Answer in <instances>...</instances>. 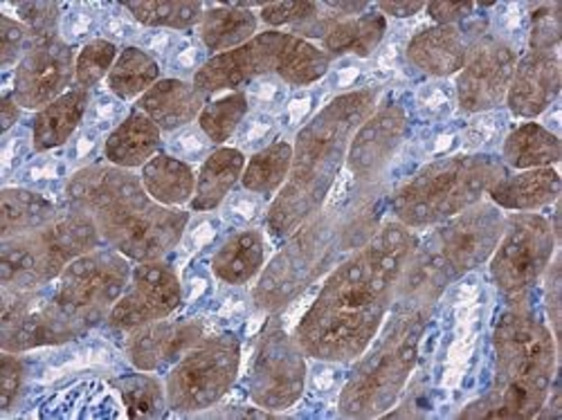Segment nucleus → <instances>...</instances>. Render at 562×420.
Masks as SVG:
<instances>
[{"instance_id": "f3484780", "label": "nucleus", "mask_w": 562, "mask_h": 420, "mask_svg": "<svg viewBox=\"0 0 562 420\" xmlns=\"http://www.w3.org/2000/svg\"><path fill=\"white\" fill-rule=\"evenodd\" d=\"M286 38L289 32L270 30L257 34L252 41H248L237 50L214 55L196 70L194 86L203 90L205 95H214V92L225 90L234 92L250 83L252 79L277 72L279 55L284 50Z\"/></svg>"}, {"instance_id": "b1692460", "label": "nucleus", "mask_w": 562, "mask_h": 420, "mask_svg": "<svg viewBox=\"0 0 562 420\" xmlns=\"http://www.w3.org/2000/svg\"><path fill=\"white\" fill-rule=\"evenodd\" d=\"M160 147L162 130L149 115H145L135 106L126 115V120L109 135L104 145V156L109 164L133 171L143 169L151 158H156Z\"/></svg>"}, {"instance_id": "f704fd0d", "label": "nucleus", "mask_w": 562, "mask_h": 420, "mask_svg": "<svg viewBox=\"0 0 562 420\" xmlns=\"http://www.w3.org/2000/svg\"><path fill=\"white\" fill-rule=\"evenodd\" d=\"M293 167V147L289 143H274L250 158L244 169L241 184L255 194H274L284 186Z\"/></svg>"}, {"instance_id": "7ed1b4c3", "label": "nucleus", "mask_w": 562, "mask_h": 420, "mask_svg": "<svg viewBox=\"0 0 562 420\" xmlns=\"http://www.w3.org/2000/svg\"><path fill=\"white\" fill-rule=\"evenodd\" d=\"M373 109V92H351L322 111L297 137L291 180L274 201L268 225L272 235H289L324 201L336 180L349 135Z\"/></svg>"}, {"instance_id": "cd10ccee", "label": "nucleus", "mask_w": 562, "mask_h": 420, "mask_svg": "<svg viewBox=\"0 0 562 420\" xmlns=\"http://www.w3.org/2000/svg\"><path fill=\"white\" fill-rule=\"evenodd\" d=\"M246 169V156L239 149H216L210 154V158L203 162L199 175H196V192L190 203L192 212H212L216 209L232 186L237 184Z\"/></svg>"}, {"instance_id": "49530a36", "label": "nucleus", "mask_w": 562, "mask_h": 420, "mask_svg": "<svg viewBox=\"0 0 562 420\" xmlns=\"http://www.w3.org/2000/svg\"><path fill=\"white\" fill-rule=\"evenodd\" d=\"M381 14L385 16H394V19H409L414 14H418L420 10H426L424 0H396V3H390V0H383L379 3Z\"/></svg>"}, {"instance_id": "9d476101", "label": "nucleus", "mask_w": 562, "mask_h": 420, "mask_svg": "<svg viewBox=\"0 0 562 420\" xmlns=\"http://www.w3.org/2000/svg\"><path fill=\"white\" fill-rule=\"evenodd\" d=\"M553 248L555 235L544 216L531 212L508 214L502 239L491 254L493 282L506 295L525 293L547 272Z\"/></svg>"}, {"instance_id": "423d86ee", "label": "nucleus", "mask_w": 562, "mask_h": 420, "mask_svg": "<svg viewBox=\"0 0 562 420\" xmlns=\"http://www.w3.org/2000/svg\"><path fill=\"white\" fill-rule=\"evenodd\" d=\"M424 308H403L385 333L360 355L356 371L340 396V413L351 418L379 416L390 409L407 383L424 333Z\"/></svg>"}, {"instance_id": "20e7f679", "label": "nucleus", "mask_w": 562, "mask_h": 420, "mask_svg": "<svg viewBox=\"0 0 562 420\" xmlns=\"http://www.w3.org/2000/svg\"><path fill=\"white\" fill-rule=\"evenodd\" d=\"M506 173L504 162L491 156H454L420 169L394 196L398 223L418 229L441 225L484 201L491 186Z\"/></svg>"}, {"instance_id": "c85d7f7f", "label": "nucleus", "mask_w": 562, "mask_h": 420, "mask_svg": "<svg viewBox=\"0 0 562 420\" xmlns=\"http://www.w3.org/2000/svg\"><path fill=\"white\" fill-rule=\"evenodd\" d=\"M263 237L257 229H244L232 235L214 254L212 270L223 284L241 286L259 274L263 268Z\"/></svg>"}, {"instance_id": "ddd939ff", "label": "nucleus", "mask_w": 562, "mask_h": 420, "mask_svg": "<svg viewBox=\"0 0 562 420\" xmlns=\"http://www.w3.org/2000/svg\"><path fill=\"white\" fill-rule=\"evenodd\" d=\"M504 223L506 214L497 205L484 201L441 223L432 243L450 274L459 276L486 263L502 239Z\"/></svg>"}, {"instance_id": "393cba45", "label": "nucleus", "mask_w": 562, "mask_h": 420, "mask_svg": "<svg viewBox=\"0 0 562 420\" xmlns=\"http://www.w3.org/2000/svg\"><path fill=\"white\" fill-rule=\"evenodd\" d=\"M88 102H90V90L70 88L66 95H61L50 106L38 111L32 126L34 149L41 154V151H50L66 145L72 137V133L79 128L86 115Z\"/></svg>"}, {"instance_id": "72a5a7b5", "label": "nucleus", "mask_w": 562, "mask_h": 420, "mask_svg": "<svg viewBox=\"0 0 562 420\" xmlns=\"http://www.w3.org/2000/svg\"><path fill=\"white\" fill-rule=\"evenodd\" d=\"M331 59H334L331 55H326L311 41L289 34L284 50L279 55L274 75H279L291 86H311L329 72Z\"/></svg>"}, {"instance_id": "6ab92c4d", "label": "nucleus", "mask_w": 562, "mask_h": 420, "mask_svg": "<svg viewBox=\"0 0 562 420\" xmlns=\"http://www.w3.org/2000/svg\"><path fill=\"white\" fill-rule=\"evenodd\" d=\"M560 92V59L558 50L527 53L513 68L506 92V104L513 115L533 120L542 115Z\"/></svg>"}, {"instance_id": "5701e85b", "label": "nucleus", "mask_w": 562, "mask_h": 420, "mask_svg": "<svg viewBox=\"0 0 562 420\" xmlns=\"http://www.w3.org/2000/svg\"><path fill=\"white\" fill-rule=\"evenodd\" d=\"M471 43L463 38L457 25H435L412 36L407 43V59L414 68L432 77L459 75L465 66Z\"/></svg>"}, {"instance_id": "2eb2a0df", "label": "nucleus", "mask_w": 562, "mask_h": 420, "mask_svg": "<svg viewBox=\"0 0 562 420\" xmlns=\"http://www.w3.org/2000/svg\"><path fill=\"white\" fill-rule=\"evenodd\" d=\"M77 57L59 36L38 41L14 72L12 95L21 109L43 111L70 90Z\"/></svg>"}, {"instance_id": "58836bf2", "label": "nucleus", "mask_w": 562, "mask_h": 420, "mask_svg": "<svg viewBox=\"0 0 562 420\" xmlns=\"http://www.w3.org/2000/svg\"><path fill=\"white\" fill-rule=\"evenodd\" d=\"M117 57H120L117 45L111 43V41L98 38V41L86 43L83 48L79 50L77 64H75V83H77V88L90 90L92 86H98L104 77H109Z\"/></svg>"}, {"instance_id": "ea45409f", "label": "nucleus", "mask_w": 562, "mask_h": 420, "mask_svg": "<svg viewBox=\"0 0 562 420\" xmlns=\"http://www.w3.org/2000/svg\"><path fill=\"white\" fill-rule=\"evenodd\" d=\"M38 41L36 36L32 34V30L21 23V21H14L10 16H0V64H3V68H10V66H19L21 59L34 48Z\"/></svg>"}, {"instance_id": "1a4fd4ad", "label": "nucleus", "mask_w": 562, "mask_h": 420, "mask_svg": "<svg viewBox=\"0 0 562 420\" xmlns=\"http://www.w3.org/2000/svg\"><path fill=\"white\" fill-rule=\"evenodd\" d=\"M133 274L131 259L113 248H98L66 265L55 284L57 304L83 329L109 319Z\"/></svg>"}, {"instance_id": "c756f323", "label": "nucleus", "mask_w": 562, "mask_h": 420, "mask_svg": "<svg viewBox=\"0 0 562 420\" xmlns=\"http://www.w3.org/2000/svg\"><path fill=\"white\" fill-rule=\"evenodd\" d=\"M257 25H259L257 14L232 3H225L203 14L199 23V34L210 53L223 55L229 50H237L248 41H252L257 36Z\"/></svg>"}, {"instance_id": "f8f14e48", "label": "nucleus", "mask_w": 562, "mask_h": 420, "mask_svg": "<svg viewBox=\"0 0 562 420\" xmlns=\"http://www.w3.org/2000/svg\"><path fill=\"white\" fill-rule=\"evenodd\" d=\"M304 355L295 336L291 338L279 326H268L250 368V398L268 411L293 407L304 394Z\"/></svg>"}, {"instance_id": "c03bdc74", "label": "nucleus", "mask_w": 562, "mask_h": 420, "mask_svg": "<svg viewBox=\"0 0 562 420\" xmlns=\"http://www.w3.org/2000/svg\"><path fill=\"white\" fill-rule=\"evenodd\" d=\"M25 378V366L16 353L3 351V357H0V409L10 411L14 400L19 398L21 385Z\"/></svg>"}, {"instance_id": "a18cd8bd", "label": "nucleus", "mask_w": 562, "mask_h": 420, "mask_svg": "<svg viewBox=\"0 0 562 420\" xmlns=\"http://www.w3.org/2000/svg\"><path fill=\"white\" fill-rule=\"evenodd\" d=\"M477 3H446V0H435L426 3L428 16L437 21V25H457L459 21L468 19L475 12Z\"/></svg>"}, {"instance_id": "aec40b11", "label": "nucleus", "mask_w": 562, "mask_h": 420, "mask_svg": "<svg viewBox=\"0 0 562 420\" xmlns=\"http://www.w3.org/2000/svg\"><path fill=\"white\" fill-rule=\"evenodd\" d=\"M405 128V115L398 106H385L379 113L367 117L353 135L347 167L356 178H371L396 151Z\"/></svg>"}, {"instance_id": "473e14b6", "label": "nucleus", "mask_w": 562, "mask_h": 420, "mask_svg": "<svg viewBox=\"0 0 562 420\" xmlns=\"http://www.w3.org/2000/svg\"><path fill=\"white\" fill-rule=\"evenodd\" d=\"M106 81L120 100H135L143 98L156 81H160V66L145 50L124 48Z\"/></svg>"}, {"instance_id": "2f4dec72", "label": "nucleus", "mask_w": 562, "mask_h": 420, "mask_svg": "<svg viewBox=\"0 0 562 420\" xmlns=\"http://www.w3.org/2000/svg\"><path fill=\"white\" fill-rule=\"evenodd\" d=\"M61 212L55 203L30 190H3L0 194V239L53 223Z\"/></svg>"}, {"instance_id": "a19ab883", "label": "nucleus", "mask_w": 562, "mask_h": 420, "mask_svg": "<svg viewBox=\"0 0 562 420\" xmlns=\"http://www.w3.org/2000/svg\"><path fill=\"white\" fill-rule=\"evenodd\" d=\"M560 43V16L558 5H540L531 16V50H555Z\"/></svg>"}, {"instance_id": "a211bd4d", "label": "nucleus", "mask_w": 562, "mask_h": 420, "mask_svg": "<svg viewBox=\"0 0 562 420\" xmlns=\"http://www.w3.org/2000/svg\"><path fill=\"white\" fill-rule=\"evenodd\" d=\"M203 338V323L199 321H151L128 331L126 355L137 371H160L176 364L187 351H192Z\"/></svg>"}, {"instance_id": "39448f33", "label": "nucleus", "mask_w": 562, "mask_h": 420, "mask_svg": "<svg viewBox=\"0 0 562 420\" xmlns=\"http://www.w3.org/2000/svg\"><path fill=\"white\" fill-rule=\"evenodd\" d=\"M102 246L95 218L70 207L48 225L0 241V284L10 291H38L57 282L70 261Z\"/></svg>"}, {"instance_id": "4c0bfd02", "label": "nucleus", "mask_w": 562, "mask_h": 420, "mask_svg": "<svg viewBox=\"0 0 562 420\" xmlns=\"http://www.w3.org/2000/svg\"><path fill=\"white\" fill-rule=\"evenodd\" d=\"M115 387L122 394L128 418H156L167 405V394L162 385L154 376H149L147 371L120 378Z\"/></svg>"}, {"instance_id": "6e6552de", "label": "nucleus", "mask_w": 562, "mask_h": 420, "mask_svg": "<svg viewBox=\"0 0 562 420\" xmlns=\"http://www.w3.org/2000/svg\"><path fill=\"white\" fill-rule=\"evenodd\" d=\"M241 344L234 336L201 340L169 371L167 407L178 413H196L216 405L237 383Z\"/></svg>"}, {"instance_id": "412c9836", "label": "nucleus", "mask_w": 562, "mask_h": 420, "mask_svg": "<svg viewBox=\"0 0 562 420\" xmlns=\"http://www.w3.org/2000/svg\"><path fill=\"white\" fill-rule=\"evenodd\" d=\"M207 104V95L194 86V81L182 79H160L143 98L137 100V109L149 115L160 130H176L199 120Z\"/></svg>"}, {"instance_id": "bb28decb", "label": "nucleus", "mask_w": 562, "mask_h": 420, "mask_svg": "<svg viewBox=\"0 0 562 420\" xmlns=\"http://www.w3.org/2000/svg\"><path fill=\"white\" fill-rule=\"evenodd\" d=\"M562 158V147L555 133L527 122L508 133L502 149V162L515 171L555 167Z\"/></svg>"}, {"instance_id": "e433bc0d", "label": "nucleus", "mask_w": 562, "mask_h": 420, "mask_svg": "<svg viewBox=\"0 0 562 420\" xmlns=\"http://www.w3.org/2000/svg\"><path fill=\"white\" fill-rule=\"evenodd\" d=\"M248 113V98L244 90L227 92V95L212 100L199 115V126L210 143L223 145L239 128Z\"/></svg>"}, {"instance_id": "7c9ffc66", "label": "nucleus", "mask_w": 562, "mask_h": 420, "mask_svg": "<svg viewBox=\"0 0 562 420\" xmlns=\"http://www.w3.org/2000/svg\"><path fill=\"white\" fill-rule=\"evenodd\" d=\"M387 21L379 12H367L353 19L340 21L329 34L322 38L324 53L331 57L356 55L360 59L371 57L385 38Z\"/></svg>"}, {"instance_id": "c9c22d12", "label": "nucleus", "mask_w": 562, "mask_h": 420, "mask_svg": "<svg viewBox=\"0 0 562 420\" xmlns=\"http://www.w3.org/2000/svg\"><path fill=\"white\" fill-rule=\"evenodd\" d=\"M137 23L147 27L184 30L201 23L203 5L194 0H143V3H124Z\"/></svg>"}, {"instance_id": "4468645a", "label": "nucleus", "mask_w": 562, "mask_h": 420, "mask_svg": "<svg viewBox=\"0 0 562 420\" xmlns=\"http://www.w3.org/2000/svg\"><path fill=\"white\" fill-rule=\"evenodd\" d=\"M182 302L178 274L169 263L145 261L135 263L124 295L109 313V326L117 331H133L139 326L167 319Z\"/></svg>"}, {"instance_id": "0eeeda50", "label": "nucleus", "mask_w": 562, "mask_h": 420, "mask_svg": "<svg viewBox=\"0 0 562 420\" xmlns=\"http://www.w3.org/2000/svg\"><path fill=\"white\" fill-rule=\"evenodd\" d=\"M90 216L104 243L133 263L165 259L180 243L190 220V212L151 201L143 180Z\"/></svg>"}, {"instance_id": "9b49d317", "label": "nucleus", "mask_w": 562, "mask_h": 420, "mask_svg": "<svg viewBox=\"0 0 562 420\" xmlns=\"http://www.w3.org/2000/svg\"><path fill=\"white\" fill-rule=\"evenodd\" d=\"M86 329L55 299L38 291L3 288V315H0V349L23 353L38 347L64 344Z\"/></svg>"}, {"instance_id": "dca6fc26", "label": "nucleus", "mask_w": 562, "mask_h": 420, "mask_svg": "<svg viewBox=\"0 0 562 420\" xmlns=\"http://www.w3.org/2000/svg\"><path fill=\"white\" fill-rule=\"evenodd\" d=\"M518 64L506 43L484 36L471 43L465 66L457 77V98L463 111L484 113L506 100L513 68Z\"/></svg>"}, {"instance_id": "de8ad7c7", "label": "nucleus", "mask_w": 562, "mask_h": 420, "mask_svg": "<svg viewBox=\"0 0 562 420\" xmlns=\"http://www.w3.org/2000/svg\"><path fill=\"white\" fill-rule=\"evenodd\" d=\"M0 111H3V133H8L21 117V106L16 104L12 92H5L3 102H0Z\"/></svg>"}, {"instance_id": "37998d69", "label": "nucleus", "mask_w": 562, "mask_h": 420, "mask_svg": "<svg viewBox=\"0 0 562 420\" xmlns=\"http://www.w3.org/2000/svg\"><path fill=\"white\" fill-rule=\"evenodd\" d=\"M21 23H25L36 41H48L57 36V21H59V5L57 3H19Z\"/></svg>"}, {"instance_id": "f257e3e1", "label": "nucleus", "mask_w": 562, "mask_h": 420, "mask_svg": "<svg viewBox=\"0 0 562 420\" xmlns=\"http://www.w3.org/2000/svg\"><path fill=\"white\" fill-rule=\"evenodd\" d=\"M416 246L414 229L392 220L340 263L297 323L295 340L302 351L326 362L358 360L376 340Z\"/></svg>"}, {"instance_id": "a878e982", "label": "nucleus", "mask_w": 562, "mask_h": 420, "mask_svg": "<svg viewBox=\"0 0 562 420\" xmlns=\"http://www.w3.org/2000/svg\"><path fill=\"white\" fill-rule=\"evenodd\" d=\"M139 180H143L151 201L165 207H182L192 203L196 192V175L192 167L167 154L151 158L139 171Z\"/></svg>"}, {"instance_id": "4be33fe9", "label": "nucleus", "mask_w": 562, "mask_h": 420, "mask_svg": "<svg viewBox=\"0 0 562 420\" xmlns=\"http://www.w3.org/2000/svg\"><path fill=\"white\" fill-rule=\"evenodd\" d=\"M560 192V173L553 167H542L504 173L486 196L502 212H536L555 203Z\"/></svg>"}, {"instance_id": "79ce46f5", "label": "nucleus", "mask_w": 562, "mask_h": 420, "mask_svg": "<svg viewBox=\"0 0 562 420\" xmlns=\"http://www.w3.org/2000/svg\"><path fill=\"white\" fill-rule=\"evenodd\" d=\"M317 10V3L311 0H291V3H266L261 8V21L277 30V27H295L308 21Z\"/></svg>"}, {"instance_id": "f03ea898", "label": "nucleus", "mask_w": 562, "mask_h": 420, "mask_svg": "<svg viewBox=\"0 0 562 420\" xmlns=\"http://www.w3.org/2000/svg\"><path fill=\"white\" fill-rule=\"evenodd\" d=\"M493 347V391L465 407L459 418H536L549 398L555 371V342L551 331L533 315L510 308L495 326Z\"/></svg>"}]
</instances>
